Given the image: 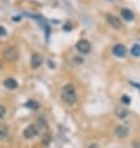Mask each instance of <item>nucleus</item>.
I'll return each mask as SVG.
<instances>
[{
	"mask_svg": "<svg viewBox=\"0 0 140 148\" xmlns=\"http://www.w3.org/2000/svg\"><path fill=\"white\" fill-rule=\"evenodd\" d=\"M61 97L67 105H73L77 101V92L73 85H66L63 86L62 92H61Z\"/></svg>",
	"mask_w": 140,
	"mask_h": 148,
	"instance_id": "nucleus-1",
	"label": "nucleus"
},
{
	"mask_svg": "<svg viewBox=\"0 0 140 148\" xmlns=\"http://www.w3.org/2000/svg\"><path fill=\"white\" fill-rule=\"evenodd\" d=\"M19 57V52L16 50V47H7L5 51H4V59L9 62H13V61H16Z\"/></svg>",
	"mask_w": 140,
	"mask_h": 148,
	"instance_id": "nucleus-2",
	"label": "nucleus"
},
{
	"mask_svg": "<svg viewBox=\"0 0 140 148\" xmlns=\"http://www.w3.org/2000/svg\"><path fill=\"white\" fill-rule=\"evenodd\" d=\"M24 137H25L26 139H31V138H34L36 137V136L39 134V128H37V126L36 125H30V126H27L25 130H24Z\"/></svg>",
	"mask_w": 140,
	"mask_h": 148,
	"instance_id": "nucleus-3",
	"label": "nucleus"
},
{
	"mask_svg": "<svg viewBox=\"0 0 140 148\" xmlns=\"http://www.w3.org/2000/svg\"><path fill=\"white\" fill-rule=\"evenodd\" d=\"M76 47H77V50L81 52V54H89V51H90V44H89V41L87 40H80L77 42L76 45Z\"/></svg>",
	"mask_w": 140,
	"mask_h": 148,
	"instance_id": "nucleus-4",
	"label": "nucleus"
},
{
	"mask_svg": "<svg viewBox=\"0 0 140 148\" xmlns=\"http://www.w3.org/2000/svg\"><path fill=\"white\" fill-rule=\"evenodd\" d=\"M107 21H108V24L110 26H112L113 29H115V30H119V29H122V21L119 20V18H117V16L114 15H107Z\"/></svg>",
	"mask_w": 140,
	"mask_h": 148,
	"instance_id": "nucleus-5",
	"label": "nucleus"
},
{
	"mask_svg": "<svg viewBox=\"0 0 140 148\" xmlns=\"http://www.w3.org/2000/svg\"><path fill=\"white\" fill-rule=\"evenodd\" d=\"M115 136L118 138H126L129 136V128L126 126H123V125H119L115 127Z\"/></svg>",
	"mask_w": 140,
	"mask_h": 148,
	"instance_id": "nucleus-6",
	"label": "nucleus"
},
{
	"mask_svg": "<svg viewBox=\"0 0 140 148\" xmlns=\"http://www.w3.org/2000/svg\"><path fill=\"white\" fill-rule=\"evenodd\" d=\"M113 54L117 57H124L126 55V47L124 45H120V44L115 45L113 47Z\"/></svg>",
	"mask_w": 140,
	"mask_h": 148,
	"instance_id": "nucleus-7",
	"label": "nucleus"
},
{
	"mask_svg": "<svg viewBox=\"0 0 140 148\" xmlns=\"http://www.w3.org/2000/svg\"><path fill=\"white\" fill-rule=\"evenodd\" d=\"M30 65L32 69H37L42 65V56L39 55V54H34L31 56V60H30Z\"/></svg>",
	"mask_w": 140,
	"mask_h": 148,
	"instance_id": "nucleus-8",
	"label": "nucleus"
},
{
	"mask_svg": "<svg viewBox=\"0 0 140 148\" xmlns=\"http://www.w3.org/2000/svg\"><path fill=\"white\" fill-rule=\"evenodd\" d=\"M4 86L7 88V90H15L18 88V81L13 77H7V79L4 81Z\"/></svg>",
	"mask_w": 140,
	"mask_h": 148,
	"instance_id": "nucleus-9",
	"label": "nucleus"
},
{
	"mask_svg": "<svg viewBox=\"0 0 140 148\" xmlns=\"http://www.w3.org/2000/svg\"><path fill=\"white\" fill-rule=\"evenodd\" d=\"M120 15H122L123 19L126 20V21H131V20L134 19V14L131 13L129 9H126V8H124V9L120 10Z\"/></svg>",
	"mask_w": 140,
	"mask_h": 148,
	"instance_id": "nucleus-10",
	"label": "nucleus"
},
{
	"mask_svg": "<svg viewBox=\"0 0 140 148\" xmlns=\"http://www.w3.org/2000/svg\"><path fill=\"white\" fill-rule=\"evenodd\" d=\"M128 110L126 107H123V106H119V107L115 108V116L118 118H125L128 116Z\"/></svg>",
	"mask_w": 140,
	"mask_h": 148,
	"instance_id": "nucleus-11",
	"label": "nucleus"
},
{
	"mask_svg": "<svg viewBox=\"0 0 140 148\" xmlns=\"http://www.w3.org/2000/svg\"><path fill=\"white\" fill-rule=\"evenodd\" d=\"M26 107H27V108H30V110L36 111V110H39V108H40V105H39L36 101L30 100V101H27V102H26Z\"/></svg>",
	"mask_w": 140,
	"mask_h": 148,
	"instance_id": "nucleus-12",
	"label": "nucleus"
},
{
	"mask_svg": "<svg viewBox=\"0 0 140 148\" xmlns=\"http://www.w3.org/2000/svg\"><path fill=\"white\" fill-rule=\"evenodd\" d=\"M131 55L135 56V57H140V45L139 44H135L133 45V47H131Z\"/></svg>",
	"mask_w": 140,
	"mask_h": 148,
	"instance_id": "nucleus-13",
	"label": "nucleus"
},
{
	"mask_svg": "<svg viewBox=\"0 0 140 148\" xmlns=\"http://www.w3.org/2000/svg\"><path fill=\"white\" fill-rule=\"evenodd\" d=\"M7 134V127L5 125H0V139H4Z\"/></svg>",
	"mask_w": 140,
	"mask_h": 148,
	"instance_id": "nucleus-14",
	"label": "nucleus"
},
{
	"mask_svg": "<svg viewBox=\"0 0 140 148\" xmlns=\"http://www.w3.org/2000/svg\"><path fill=\"white\" fill-rule=\"evenodd\" d=\"M122 102L124 105H129L130 103V98L126 96V95H124V96H122Z\"/></svg>",
	"mask_w": 140,
	"mask_h": 148,
	"instance_id": "nucleus-15",
	"label": "nucleus"
},
{
	"mask_svg": "<svg viewBox=\"0 0 140 148\" xmlns=\"http://www.w3.org/2000/svg\"><path fill=\"white\" fill-rule=\"evenodd\" d=\"M5 112H6V110L4 106H0V118H3L4 116H5Z\"/></svg>",
	"mask_w": 140,
	"mask_h": 148,
	"instance_id": "nucleus-16",
	"label": "nucleus"
},
{
	"mask_svg": "<svg viewBox=\"0 0 140 148\" xmlns=\"http://www.w3.org/2000/svg\"><path fill=\"white\" fill-rule=\"evenodd\" d=\"M6 35V29L4 26H0V36H5Z\"/></svg>",
	"mask_w": 140,
	"mask_h": 148,
	"instance_id": "nucleus-17",
	"label": "nucleus"
}]
</instances>
